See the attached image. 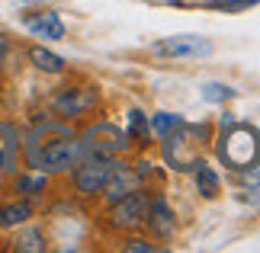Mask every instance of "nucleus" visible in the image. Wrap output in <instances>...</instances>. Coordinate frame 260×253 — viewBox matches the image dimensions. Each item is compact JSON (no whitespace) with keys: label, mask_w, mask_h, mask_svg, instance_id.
Instances as JSON below:
<instances>
[{"label":"nucleus","mask_w":260,"mask_h":253,"mask_svg":"<svg viewBox=\"0 0 260 253\" xmlns=\"http://www.w3.org/2000/svg\"><path fill=\"white\" fill-rule=\"evenodd\" d=\"M77 141V154L84 157H93V154H106V157H113L116 151H122L128 144V135L119 125H109V122H96L93 128H87L81 138H74Z\"/></svg>","instance_id":"1"},{"label":"nucleus","mask_w":260,"mask_h":253,"mask_svg":"<svg viewBox=\"0 0 260 253\" xmlns=\"http://www.w3.org/2000/svg\"><path fill=\"white\" fill-rule=\"evenodd\" d=\"M119 167V160L106 157V154H93V157H84L74 164V186L77 192L84 196H93V192H103L109 173Z\"/></svg>","instance_id":"2"},{"label":"nucleus","mask_w":260,"mask_h":253,"mask_svg":"<svg viewBox=\"0 0 260 253\" xmlns=\"http://www.w3.org/2000/svg\"><path fill=\"white\" fill-rule=\"evenodd\" d=\"M151 52L164 58H206L212 55V42L206 35H167V39H157Z\"/></svg>","instance_id":"3"},{"label":"nucleus","mask_w":260,"mask_h":253,"mask_svg":"<svg viewBox=\"0 0 260 253\" xmlns=\"http://www.w3.org/2000/svg\"><path fill=\"white\" fill-rule=\"evenodd\" d=\"M145 215H148V196L132 189V192H125L122 199L113 202V215L109 218H113L116 228H138L145 221Z\"/></svg>","instance_id":"4"},{"label":"nucleus","mask_w":260,"mask_h":253,"mask_svg":"<svg viewBox=\"0 0 260 253\" xmlns=\"http://www.w3.org/2000/svg\"><path fill=\"white\" fill-rule=\"evenodd\" d=\"M26 29L39 39H48V42H58V39H64V23L61 16L55 13V10H42V13H29L26 19Z\"/></svg>","instance_id":"5"},{"label":"nucleus","mask_w":260,"mask_h":253,"mask_svg":"<svg viewBox=\"0 0 260 253\" xmlns=\"http://www.w3.org/2000/svg\"><path fill=\"white\" fill-rule=\"evenodd\" d=\"M96 103V90H64V93L55 96V109L58 116L71 119V116H81L84 109H90Z\"/></svg>","instance_id":"6"},{"label":"nucleus","mask_w":260,"mask_h":253,"mask_svg":"<svg viewBox=\"0 0 260 253\" xmlns=\"http://www.w3.org/2000/svg\"><path fill=\"white\" fill-rule=\"evenodd\" d=\"M145 221L151 225V231H154L157 237H171V234H174V211L167 208L164 199L148 202V215H145Z\"/></svg>","instance_id":"7"},{"label":"nucleus","mask_w":260,"mask_h":253,"mask_svg":"<svg viewBox=\"0 0 260 253\" xmlns=\"http://www.w3.org/2000/svg\"><path fill=\"white\" fill-rule=\"evenodd\" d=\"M106 199L109 202H116V199H122L125 192H132L135 189V173H128L125 170V164H119L113 173H109V179H106Z\"/></svg>","instance_id":"8"},{"label":"nucleus","mask_w":260,"mask_h":253,"mask_svg":"<svg viewBox=\"0 0 260 253\" xmlns=\"http://www.w3.org/2000/svg\"><path fill=\"white\" fill-rule=\"evenodd\" d=\"M16 154H19V141L13 125H0V173L16 167Z\"/></svg>","instance_id":"9"},{"label":"nucleus","mask_w":260,"mask_h":253,"mask_svg":"<svg viewBox=\"0 0 260 253\" xmlns=\"http://www.w3.org/2000/svg\"><path fill=\"white\" fill-rule=\"evenodd\" d=\"M29 61H32L36 70H42V74H61V70H64V58L55 55V52H48V48H42V45L29 48Z\"/></svg>","instance_id":"10"},{"label":"nucleus","mask_w":260,"mask_h":253,"mask_svg":"<svg viewBox=\"0 0 260 253\" xmlns=\"http://www.w3.org/2000/svg\"><path fill=\"white\" fill-rule=\"evenodd\" d=\"M29 215H32L29 202H10V205L0 208V228H16V225H23Z\"/></svg>","instance_id":"11"},{"label":"nucleus","mask_w":260,"mask_h":253,"mask_svg":"<svg viewBox=\"0 0 260 253\" xmlns=\"http://www.w3.org/2000/svg\"><path fill=\"white\" fill-rule=\"evenodd\" d=\"M196 192L203 199H212L215 192H218V173H215L212 167H206V164L196 167Z\"/></svg>","instance_id":"12"},{"label":"nucleus","mask_w":260,"mask_h":253,"mask_svg":"<svg viewBox=\"0 0 260 253\" xmlns=\"http://www.w3.org/2000/svg\"><path fill=\"white\" fill-rule=\"evenodd\" d=\"M45 189V170L42 173H19L16 176V192L19 196H39Z\"/></svg>","instance_id":"13"},{"label":"nucleus","mask_w":260,"mask_h":253,"mask_svg":"<svg viewBox=\"0 0 260 253\" xmlns=\"http://www.w3.org/2000/svg\"><path fill=\"white\" fill-rule=\"evenodd\" d=\"M180 122H183V119L174 116V113H157V116L151 119V128H154V135H157V138H167Z\"/></svg>","instance_id":"14"},{"label":"nucleus","mask_w":260,"mask_h":253,"mask_svg":"<svg viewBox=\"0 0 260 253\" xmlns=\"http://www.w3.org/2000/svg\"><path fill=\"white\" fill-rule=\"evenodd\" d=\"M148 119H145V113H138V109H132V113H128V128H125V135L128 138H145L148 135Z\"/></svg>","instance_id":"15"},{"label":"nucleus","mask_w":260,"mask_h":253,"mask_svg":"<svg viewBox=\"0 0 260 253\" xmlns=\"http://www.w3.org/2000/svg\"><path fill=\"white\" fill-rule=\"evenodd\" d=\"M260 0H212L206 4L209 10H222V13H235V10H247V7H257Z\"/></svg>","instance_id":"16"},{"label":"nucleus","mask_w":260,"mask_h":253,"mask_svg":"<svg viewBox=\"0 0 260 253\" xmlns=\"http://www.w3.org/2000/svg\"><path fill=\"white\" fill-rule=\"evenodd\" d=\"M203 96L209 99V103H222V99H232L235 96V90L225 87V84H206L203 87Z\"/></svg>","instance_id":"17"},{"label":"nucleus","mask_w":260,"mask_h":253,"mask_svg":"<svg viewBox=\"0 0 260 253\" xmlns=\"http://www.w3.org/2000/svg\"><path fill=\"white\" fill-rule=\"evenodd\" d=\"M45 244H42V234L39 231H29V234H23L16 240V250H42Z\"/></svg>","instance_id":"18"},{"label":"nucleus","mask_w":260,"mask_h":253,"mask_svg":"<svg viewBox=\"0 0 260 253\" xmlns=\"http://www.w3.org/2000/svg\"><path fill=\"white\" fill-rule=\"evenodd\" d=\"M125 250L128 253H151V244H145V240H128Z\"/></svg>","instance_id":"19"}]
</instances>
